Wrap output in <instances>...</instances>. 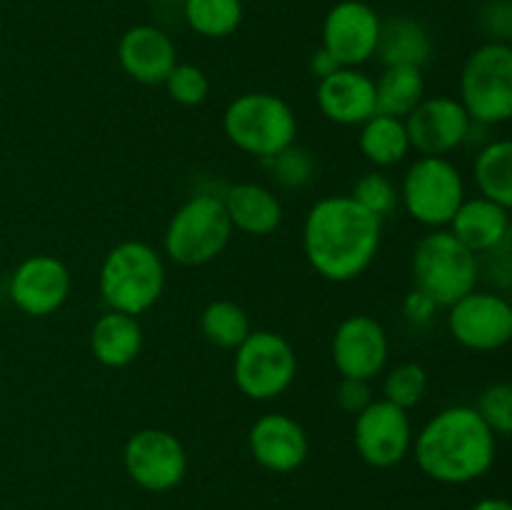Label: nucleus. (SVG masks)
Segmentation results:
<instances>
[{
	"mask_svg": "<svg viewBox=\"0 0 512 510\" xmlns=\"http://www.w3.org/2000/svg\"><path fill=\"white\" fill-rule=\"evenodd\" d=\"M223 130L235 148L268 160L295 143L298 120L280 95L243 93L225 108Z\"/></svg>",
	"mask_w": 512,
	"mask_h": 510,
	"instance_id": "nucleus-6",
	"label": "nucleus"
},
{
	"mask_svg": "<svg viewBox=\"0 0 512 510\" xmlns=\"http://www.w3.org/2000/svg\"><path fill=\"white\" fill-rule=\"evenodd\" d=\"M250 453L270 473H293L308 460L310 440L303 425L285 413L263 415L248 433Z\"/></svg>",
	"mask_w": 512,
	"mask_h": 510,
	"instance_id": "nucleus-17",
	"label": "nucleus"
},
{
	"mask_svg": "<svg viewBox=\"0 0 512 510\" xmlns=\"http://www.w3.org/2000/svg\"><path fill=\"white\" fill-rule=\"evenodd\" d=\"M90 350L105 368H125L143 350V328L135 315L108 310L90 330Z\"/></svg>",
	"mask_w": 512,
	"mask_h": 510,
	"instance_id": "nucleus-22",
	"label": "nucleus"
},
{
	"mask_svg": "<svg viewBox=\"0 0 512 510\" xmlns=\"http://www.w3.org/2000/svg\"><path fill=\"white\" fill-rule=\"evenodd\" d=\"M73 290L68 265L55 255H30L10 275V300L20 313L45 318L60 310Z\"/></svg>",
	"mask_w": 512,
	"mask_h": 510,
	"instance_id": "nucleus-15",
	"label": "nucleus"
},
{
	"mask_svg": "<svg viewBox=\"0 0 512 510\" xmlns=\"http://www.w3.org/2000/svg\"><path fill=\"white\" fill-rule=\"evenodd\" d=\"M155 3H180V0H155Z\"/></svg>",
	"mask_w": 512,
	"mask_h": 510,
	"instance_id": "nucleus-39",
	"label": "nucleus"
},
{
	"mask_svg": "<svg viewBox=\"0 0 512 510\" xmlns=\"http://www.w3.org/2000/svg\"><path fill=\"white\" fill-rule=\"evenodd\" d=\"M335 400H338L340 410L348 415H358L360 410L368 408L373 403V390H370V380L360 378H343L335 388Z\"/></svg>",
	"mask_w": 512,
	"mask_h": 510,
	"instance_id": "nucleus-35",
	"label": "nucleus"
},
{
	"mask_svg": "<svg viewBox=\"0 0 512 510\" xmlns=\"http://www.w3.org/2000/svg\"><path fill=\"white\" fill-rule=\"evenodd\" d=\"M298 358L288 340L273 330H250L235 348L233 380L250 400H273L293 385Z\"/></svg>",
	"mask_w": 512,
	"mask_h": 510,
	"instance_id": "nucleus-8",
	"label": "nucleus"
},
{
	"mask_svg": "<svg viewBox=\"0 0 512 510\" xmlns=\"http://www.w3.org/2000/svg\"><path fill=\"white\" fill-rule=\"evenodd\" d=\"M400 200L420 225L445 228L465 200V180L448 158L420 155L405 173Z\"/></svg>",
	"mask_w": 512,
	"mask_h": 510,
	"instance_id": "nucleus-9",
	"label": "nucleus"
},
{
	"mask_svg": "<svg viewBox=\"0 0 512 510\" xmlns=\"http://www.w3.org/2000/svg\"><path fill=\"white\" fill-rule=\"evenodd\" d=\"M375 55L385 68L390 65H410L420 68L433 58V40L420 20L408 18V15H395L390 20H380V38Z\"/></svg>",
	"mask_w": 512,
	"mask_h": 510,
	"instance_id": "nucleus-23",
	"label": "nucleus"
},
{
	"mask_svg": "<svg viewBox=\"0 0 512 510\" xmlns=\"http://www.w3.org/2000/svg\"><path fill=\"white\" fill-rule=\"evenodd\" d=\"M470 125H473L470 115L465 113L460 100L450 95L423 98L405 118L410 150L420 155H435V158H445L465 145Z\"/></svg>",
	"mask_w": 512,
	"mask_h": 510,
	"instance_id": "nucleus-14",
	"label": "nucleus"
},
{
	"mask_svg": "<svg viewBox=\"0 0 512 510\" xmlns=\"http://www.w3.org/2000/svg\"><path fill=\"white\" fill-rule=\"evenodd\" d=\"M480 418L485 420L495 438H510L512 433V388L510 383H493L480 393L475 405Z\"/></svg>",
	"mask_w": 512,
	"mask_h": 510,
	"instance_id": "nucleus-33",
	"label": "nucleus"
},
{
	"mask_svg": "<svg viewBox=\"0 0 512 510\" xmlns=\"http://www.w3.org/2000/svg\"><path fill=\"white\" fill-rule=\"evenodd\" d=\"M360 153L378 168H390L408 158L410 140L403 118L375 113L360 125Z\"/></svg>",
	"mask_w": 512,
	"mask_h": 510,
	"instance_id": "nucleus-25",
	"label": "nucleus"
},
{
	"mask_svg": "<svg viewBox=\"0 0 512 510\" xmlns=\"http://www.w3.org/2000/svg\"><path fill=\"white\" fill-rule=\"evenodd\" d=\"M383 238V220L360 208L350 195H328L308 210L303 250L318 275L350 283L373 265Z\"/></svg>",
	"mask_w": 512,
	"mask_h": 510,
	"instance_id": "nucleus-1",
	"label": "nucleus"
},
{
	"mask_svg": "<svg viewBox=\"0 0 512 510\" xmlns=\"http://www.w3.org/2000/svg\"><path fill=\"white\" fill-rule=\"evenodd\" d=\"M118 60L125 75L143 85H163L178 65L173 38L155 25H133L118 43Z\"/></svg>",
	"mask_w": 512,
	"mask_h": 510,
	"instance_id": "nucleus-18",
	"label": "nucleus"
},
{
	"mask_svg": "<svg viewBox=\"0 0 512 510\" xmlns=\"http://www.w3.org/2000/svg\"><path fill=\"white\" fill-rule=\"evenodd\" d=\"M233 230L220 195H193L175 210L165 228V255L183 268H200L228 248Z\"/></svg>",
	"mask_w": 512,
	"mask_h": 510,
	"instance_id": "nucleus-5",
	"label": "nucleus"
},
{
	"mask_svg": "<svg viewBox=\"0 0 512 510\" xmlns=\"http://www.w3.org/2000/svg\"><path fill=\"white\" fill-rule=\"evenodd\" d=\"M385 400H390L398 408H415L428 393V373L418 363H400L385 375L383 383Z\"/></svg>",
	"mask_w": 512,
	"mask_h": 510,
	"instance_id": "nucleus-29",
	"label": "nucleus"
},
{
	"mask_svg": "<svg viewBox=\"0 0 512 510\" xmlns=\"http://www.w3.org/2000/svg\"><path fill=\"white\" fill-rule=\"evenodd\" d=\"M125 473L135 485L150 493L178 488L188 473V453L173 433L145 428L130 435L123 448Z\"/></svg>",
	"mask_w": 512,
	"mask_h": 510,
	"instance_id": "nucleus-10",
	"label": "nucleus"
},
{
	"mask_svg": "<svg viewBox=\"0 0 512 510\" xmlns=\"http://www.w3.org/2000/svg\"><path fill=\"white\" fill-rule=\"evenodd\" d=\"M435 310H438V305L420 290H410L403 303V315L413 328H425L435 318Z\"/></svg>",
	"mask_w": 512,
	"mask_h": 510,
	"instance_id": "nucleus-36",
	"label": "nucleus"
},
{
	"mask_svg": "<svg viewBox=\"0 0 512 510\" xmlns=\"http://www.w3.org/2000/svg\"><path fill=\"white\" fill-rule=\"evenodd\" d=\"M448 328L463 348L493 353L512 338V305L508 298L490 290H470L450 305Z\"/></svg>",
	"mask_w": 512,
	"mask_h": 510,
	"instance_id": "nucleus-11",
	"label": "nucleus"
},
{
	"mask_svg": "<svg viewBox=\"0 0 512 510\" xmlns=\"http://www.w3.org/2000/svg\"><path fill=\"white\" fill-rule=\"evenodd\" d=\"M200 333L215 348L235 350L250 335V318L233 300H213L200 315Z\"/></svg>",
	"mask_w": 512,
	"mask_h": 510,
	"instance_id": "nucleus-28",
	"label": "nucleus"
},
{
	"mask_svg": "<svg viewBox=\"0 0 512 510\" xmlns=\"http://www.w3.org/2000/svg\"><path fill=\"white\" fill-rule=\"evenodd\" d=\"M415 290L428 295L438 308H450L455 300L475 290L480 260L450 230L435 228L413 250Z\"/></svg>",
	"mask_w": 512,
	"mask_h": 510,
	"instance_id": "nucleus-4",
	"label": "nucleus"
},
{
	"mask_svg": "<svg viewBox=\"0 0 512 510\" xmlns=\"http://www.w3.org/2000/svg\"><path fill=\"white\" fill-rule=\"evenodd\" d=\"M98 285L110 310L138 318L163 295L165 263L153 245L125 240L105 255Z\"/></svg>",
	"mask_w": 512,
	"mask_h": 510,
	"instance_id": "nucleus-3",
	"label": "nucleus"
},
{
	"mask_svg": "<svg viewBox=\"0 0 512 510\" xmlns=\"http://www.w3.org/2000/svg\"><path fill=\"white\" fill-rule=\"evenodd\" d=\"M460 105L485 128L508 123L512 115V48L488 40L468 55L460 73Z\"/></svg>",
	"mask_w": 512,
	"mask_h": 510,
	"instance_id": "nucleus-7",
	"label": "nucleus"
},
{
	"mask_svg": "<svg viewBox=\"0 0 512 510\" xmlns=\"http://www.w3.org/2000/svg\"><path fill=\"white\" fill-rule=\"evenodd\" d=\"M318 108L338 125H363L378 113L375 83L360 68H338L318 83Z\"/></svg>",
	"mask_w": 512,
	"mask_h": 510,
	"instance_id": "nucleus-19",
	"label": "nucleus"
},
{
	"mask_svg": "<svg viewBox=\"0 0 512 510\" xmlns=\"http://www.w3.org/2000/svg\"><path fill=\"white\" fill-rule=\"evenodd\" d=\"M180 3L188 28L203 38H228L243 23V0H180Z\"/></svg>",
	"mask_w": 512,
	"mask_h": 510,
	"instance_id": "nucleus-27",
	"label": "nucleus"
},
{
	"mask_svg": "<svg viewBox=\"0 0 512 510\" xmlns=\"http://www.w3.org/2000/svg\"><path fill=\"white\" fill-rule=\"evenodd\" d=\"M333 363L343 378L373 380L390 355L388 333L370 315H350L333 335Z\"/></svg>",
	"mask_w": 512,
	"mask_h": 510,
	"instance_id": "nucleus-16",
	"label": "nucleus"
},
{
	"mask_svg": "<svg viewBox=\"0 0 512 510\" xmlns=\"http://www.w3.org/2000/svg\"><path fill=\"white\" fill-rule=\"evenodd\" d=\"M498 438L473 405L435 413L413 438L418 468L435 483L465 485L483 478L495 463Z\"/></svg>",
	"mask_w": 512,
	"mask_h": 510,
	"instance_id": "nucleus-2",
	"label": "nucleus"
},
{
	"mask_svg": "<svg viewBox=\"0 0 512 510\" xmlns=\"http://www.w3.org/2000/svg\"><path fill=\"white\" fill-rule=\"evenodd\" d=\"M450 233L475 255L490 253L510 240V208L488 198H465L450 220Z\"/></svg>",
	"mask_w": 512,
	"mask_h": 510,
	"instance_id": "nucleus-20",
	"label": "nucleus"
},
{
	"mask_svg": "<svg viewBox=\"0 0 512 510\" xmlns=\"http://www.w3.org/2000/svg\"><path fill=\"white\" fill-rule=\"evenodd\" d=\"M380 15L363 0H340L323 20V45L340 68H360L375 55Z\"/></svg>",
	"mask_w": 512,
	"mask_h": 510,
	"instance_id": "nucleus-13",
	"label": "nucleus"
},
{
	"mask_svg": "<svg viewBox=\"0 0 512 510\" xmlns=\"http://www.w3.org/2000/svg\"><path fill=\"white\" fill-rule=\"evenodd\" d=\"M270 168L273 178L278 180L283 188H305L310 180L315 178V158L310 150L300 148V145H288L285 150H280L273 158L263 160Z\"/></svg>",
	"mask_w": 512,
	"mask_h": 510,
	"instance_id": "nucleus-31",
	"label": "nucleus"
},
{
	"mask_svg": "<svg viewBox=\"0 0 512 510\" xmlns=\"http://www.w3.org/2000/svg\"><path fill=\"white\" fill-rule=\"evenodd\" d=\"M163 85L168 88L170 98L178 105H185V108H195V105L205 103L210 93V80L205 70L190 63L175 65Z\"/></svg>",
	"mask_w": 512,
	"mask_h": 510,
	"instance_id": "nucleus-32",
	"label": "nucleus"
},
{
	"mask_svg": "<svg viewBox=\"0 0 512 510\" xmlns=\"http://www.w3.org/2000/svg\"><path fill=\"white\" fill-rule=\"evenodd\" d=\"M338 68H340V65L335 63L333 55H330L328 50H323V48L315 50L313 58H310V73H313L318 80L328 78V75L335 73Z\"/></svg>",
	"mask_w": 512,
	"mask_h": 510,
	"instance_id": "nucleus-37",
	"label": "nucleus"
},
{
	"mask_svg": "<svg viewBox=\"0 0 512 510\" xmlns=\"http://www.w3.org/2000/svg\"><path fill=\"white\" fill-rule=\"evenodd\" d=\"M473 178L480 195L493 203L510 208L512 205V143L510 140H490L478 150L473 163Z\"/></svg>",
	"mask_w": 512,
	"mask_h": 510,
	"instance_id": "nucleus-26",
	"label": "nucleus"
},
{
	"mask_svg": "<svg viewBox=\"0 0 512 510\" xmlns=\"http://www.w3.org/2000/svg\"><path fill=\"white\" fill-rule=\"evenodd\" d=\"M353 443L370 468H393L408 458L413 448V425L408 410L390 400H373L355 415Z\"/></svg>",
	"mask_w": 512,
	"mask_h": 510,
	"instance_id": "nucleus-12",
	"label": "nucleus"
},
{
	"mask_svg": "<svg viewBox=\"0 0 512 510\" xmlns=\"http://www.w3.org/2000/svg\"><path fill=\"white\" fill-rule=\"evenodd\" d=\"M480 30L488 35L490 40L498 43H508L512 35V3L510 0H488L478 13Z\"/></svg>",
	"mask_w": 512,
	"mask_h": 510,
	"instance_id": "nucleus-34",
	"label": "nucleus"
},
{
	"mask_svg": "<svg viewBox=\"0 0 512 510\" xmlns=\"http://www.w3.org/2000/svg\"><path fill=\"white\" fill-rule=\"evenodd\" d=\"M220 200H223L233 228L255 235V238L275 233L283 223V205L265 185L238 183L225 190Z\"/></svg>",
	"mask_w": 512,
	"mask_h": 510,
	"instance_id": "nucleus-21",
	"label": "nucleus"
},
{
	"mask_svg": "<svg viewBox=\"0 0 512 510\" xmlns=\"http://www.w3.org/2000/svg\"><path fill=\"white\" fill-rule=\"evenodd\" d=\"M350 198H353L360 208H365L368 213H373L375 218L385 220L388 215L395 213V208H398L400 193L388 175L365 173L363 178L355 183L353 195H350Z\"/></svg>",
	"mask_w": 512,
	"mask_h": 510,
	"instance_id": "nucleus-30",
	"label": "nucleus"
},
{
	"mask_svg": "<svg viewBox=\"0 0 512 510\" xmlns=\"http://www.w3.org/2000/svg\"><path fill=\"white\" fill-rule=\"evenodd\" d=\"M375 83V108L383 115L408 118L415 105L425 98V78L420 68L410 65H390L380 73Z\"/></svg>",
	"mask_w": 512,
	"mask_h": 510,
	"instance_id": "nucleus-24",
	"label": "nucleus"
},
{
	"mask_svg": "<svg viewBox=\"0 0 512 510\" xmlns=\"http://www.w3.org/2000/svg\"><path fill=\"white\" fill-rule=\"evenodd\" d=\"M470 510H512V505L505 498H483Z\"/></svg>",
	"mask_w": 512,
	"mask_h": 510,
	"instance_id": "nucleus-38",
	"label": "nucleus"
}]
</instances>
